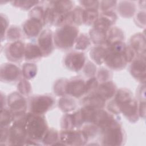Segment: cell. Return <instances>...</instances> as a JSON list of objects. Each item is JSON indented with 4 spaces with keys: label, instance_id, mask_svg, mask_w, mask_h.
<instances>
[{
    "label": "cell",
    "instance_id": "cell-8",
    "mask_svg": "<svg viewBox=\"0 0 146 146\" xmlns=\"http://www.w3.org/2000/svg\"><path fill=\"white\" fill-rule=\"evenodd\" d=\"M38 42L42 54H49L52 47L51 31L48 30L43 31L39 38Z\"/></svg>",
    "mask_w": 146,
    "mask_h": 146
},
{
    "label": "cell",
    "instance_id": "cell-6",
    "mask_svg": "<svg viewBox=\"0 0 146 146\" xmlns=\"http://www.w3.org/2000/svg\"><path fill=\"white\" fill-rule=\"evenodd\" d=\"M123 53L108 52L105 58L104 62L107 65L113 69L121 68L126 64V60Z\"/></svg>",
    "mask_w": 146,
    "mask_h": 146
},
{
    "label": "cell",
    "instance_id": "cell-27",
    "mask_svg": "<svg viewBox=\"0 0 146 146\" xmlns=\"http://www.w3.org/2000/svg\"><path fill=\"white\" fill-rule=\"evenodd\" d=\"M90 44V40L85 34H82L77 39L76 48L78 49H84Z\"/></svg>",
    "mask_w": 146,
    "mask_h": 146
},
{
    "label": "cell",
    "instance_id": "cell-10",
    "mask_svg": "<svg viewBox=\"0 0 146 146\" xmlns=\"http://www.w3.org/2000/svg\"><path fill=\"white\" fill-rule=\"evenodd\" d=\"M24 52L23 44L21 42H15L6 50V55L11 60H17L22 58Z\"/></svg>",
    "mask_w": 146,
    "mask_h": 146
},
{
    "label": "cell",
    "instance_id": "cell-28",
    "mask_svg": "<svg viewBox=\"0 0 146 146\" xmlns=\"http://www.w3.org/2000/svg\"><path fill=\"white\" fill-rule=\"evenodd\" d=\"M12 120V116L10 112L6 110L1 111V126L6 125Z\"/></svg>",
    "mask_w": 146,
    "mask_h": 146
},
{
    "label": "cell",
    "instance_id": "cell-23",
    "mask_svg": "<svg viewBox=\"0 0 146 146\" xmlns=\"http://www.w3.org/2000/svg\"><path fill=\"white\" fill-rule=\"evenodd\" d=\"M108 42L111 44L116 42H120L123 38V34L119 29L117 28H113L110 30L108 33Z\"/></svg>",
    "mask_w": 146,
    "mask_h": 146
},
{
    "label": "cell",
    "instance_id": "cell-14",
    "mask_svg": "<svg viewBox=\"0 0 146 146\" xmlns=\"http://www.w3.org/2000/svg\"><path fill=\"white\" fill-rule=\"evenodd\" d=\"M120 110L125 115L127 118L134 119V116L136 113L137 104L135 101L131 99L128 102H126L121 104L120 106Z\"/></svg>",
    "mask_w": 146,
    "mask_h": 146
},
{
    "label": "cell",
    "instance_id": "cell-25",
    "mask_svg": "<svg viewBox=\"0 0 146 146\" xmlns=\"http://www.w3.org/2000/svg\"><path fill=\"white\" fill-rule=\"evenodd\" d=\"M74 100L68 98H63L59 102V106L63 111H69L72 110L75 107V103Z\"/></svg>",
    "mask_w": 146,
    "mask_h": 146
},
{
    "label": "cell",
    "instance_id": "cell-3",
    "mask_svg": "<svg viewBox=\"0 0 146 146\" xmlns=\"http://www.w3.org/2000/svg\"><path fill=\"white\" fill-rule=\"evenodd\" d=\"M106 129L104 142L107 145L120 144L123 139V133L118 124L113 120L110 124L104 128Z\"/></svg>",
    "mask_w": 146,
    "mask_h": 146
},
{
    "label": "cell",
    "instance_id": "cell-37",
    "mask_svg": "<svg viewBox=\"0 0 146 146\" xmlns=\"http://www.w3.org/2000/svg\"><path fill=\"white\" fill-rule=\"evenodd\" d=\"M82 4H83L84 6L89 7V9H95L98 6V1H80V2Z\"/></svg>",
    "mask_w": 146,
    "mask_h": 146
},
{
    "label": "cell",
    "instance_id": "cell-4",
    "mask_svg": "<svg viewBox=\"0 0 146 146\" xmlns=\"http://www.w3.org/2000/svg\"><path fill=\"white\" fill-rule=\"evenodd\" d=\"M54 103L53 99L48 96H39L31 100V111L36 114H40L46 112Z\"/></svg>",
    "mask_w": 146,
    "mask_h": 146
},
{
    "label": "cell",
    "instance_id": "cell-32",
    "mask_svg": "<svg viewBox=\"0 0 146 146\" xmlns=\"http://www.w3.org/2000/svg\"><path fill=\"white\" fill-rule=\"evenodd\" d=\"M116 1H102V10L106 12H109V9H112L115 6Z\"/></svg>",
    "mask_w": 146,
    "mask_h": 146
},
{
    "label": "cell",
    "instance_id": "cell-22",
    "mask_svg": "<svg viewBox=\"0 0 146 146\" xmlns=\"http://www.w3.org/2000/svg\"><path fill=\"white\" fill-rule=\"evenodd\" d=\"M98 12L95 9H88L83 12V22L90 25L96 22Z\"/></svg>",
    "mask_w": 146,
    "mask_h": 146
},
{
    "label": "cell",
    "instance_id": "cell-2",
    "mask_svg": "<svg viewBox=\"0 0 146 146\" xmlns=\"http://www.w3.org/2000/svg\"><path fill=\"white\" fill-rule=\"evenodd\" d=\"M78 33V29L74 26H65L58 29L54 35L56 46L61 48L71 47Z\"/></svg>",
    "mask_w": 146,
    "mask_h": 146
},
{
    "label": "cell",
    "instance_id": "cell-5",
    "mask_svg": "<svg viewBox=\"0 0 146 146\" xmlns=\"http://www.w3.org/2000/svg\"><path fill=\"white\" fill-rule=\"evenodd\" d=\"M85 61L83 54L81 52H72L68 54L65 59V64L67 67L74 71L79 70Z\"/></svg>",
    "mask_w": 146,
    "mask_h": 146
},
{
    "label": "cell",
    "instance_id": "cell-29",
    "mask_svg": "<svg viewBox=\"0 0 146 146\" xmlns=\"http://www.w3.org/2000/svg\"><path fill=\"white\" fill-rule=\"evenodd\" d=\"M141 36L137 35L136 36H134L132 40L131 41L132 44H133V47L139 52L140 50L141 49L142 47V42H141Z\"/></svg>",
    "mask_w": 146,
    "mask_h": 146
},
{
    "label": "cell",
    "instance_id": "cell-7",
    "mask_svg": "<svg viewBox=\"0 0 146 146\" xmlns=\"http://www.w3.org/2000/svg\"><path fill=\"white\" fill-rule=\"evenodd\" d=\"M10 141L13 144L23 141L26 135V131L24 127V121L19 120L14 123L10 131Z\"/></svg>",
    "mask_w": 146,
    "mask_h": 146
},
{
    "label": "cell",
    "instance_id": "cell-30",
    "mask_svg": "<svg viewBox=\"0 0 146 146\" xmlns=\"http://www.w3.org/2000/svg\"><path fill=\"white\" fill-rule=\"evenodd\" d=\"M38 1H14L13 2L15 6L21 7V6H23V8H27L30 7L34 5L37 3Z\"/></svg>",
    "mask_w": 146,
    "mask_h": 146
},
{
    "label": "cell",
    "instance_id": "cell-36",
    "mask_svg": "<svg viewBox=\"0 0 146 146\" xmlns=\"http://www.w3.org/2000/svg\"><path fill=\"white\" fill-rule=\"evenodd\" d=\"M109 76V72L104 69L100 70L98 74V78L100 80L104 81L106 79H108Z\"/></svg>",
    "mask_w": 146,
    "mask_h": 146
},
{
    "label": "cell",
    "instance_id": "cell-26",
    "mask_svg": "<svg viewBox=\"0 0 146 146\" xmlns=\"http://www.w3.org/2000/svg\"><path fill=\"white\" fill-rule=\"evenodd\" d=\"M36 66L31 63H26L23 67L24 76L28 79L34 77L36 74Z\"/></svg>",
    "mask_w": 146,
    "mask_h": 146
},
{
    "label": "cell",
    "instance_id": "cell-21",
    "mask_svg": "<svg viewBox=\"0 0 146 146\" xmlns=\"http://www.w3.org/2000/svg\"><path fill=\"white\" fill-rule=\"evenodd\" d=\"M84 102H86L87 107H90L92 108L102 107L104 104V100L98 95L86 98L84 99Z\"/></svg>",
    "mask_w": 146,
    "mask_h": 146
},
{
    "label": "cell",
    "instance_id": "cell-20",
    "mask_svg": "<svg viewBox=\"0 0 146 146\" xmlns=\"http://www.w3.org/2000/svg\"><path fill=\"white\" fill-rule=\"evenodd\" d=\"M54 8L53 10L57 13L62 14L68 11L71 7L72 3L71 1H55L52 2Z\"/></svg>",
    "mask_w": 146,
    "mask_h": 146
},
{
    "label": "cell",
    "instance_id": "cell-19",
    "mask_svg": "<svg viewBox=\"0 0 146 146\" xmlns=\"http://www.w3.org/2000/svg\"><path fill=\"white\" fill-rule=\"evenodd\" d=\"M42 53L36 46L28 44L25 49V58L27 60H31L40 57Z\"/></svg>",
    "mask_w": 146,
    "mask_h": 146
},
{
    "label": "cell",
    "instance_id": "cell-16",
    "mask_svg": "<svg viewBox=\"0 0 146 146\" xmlns=\"http://www.w3.org/2000/svg\"><path fill=\"white\" fill-rule=\"evenodd\" d=\"M145 61L141 59H137L131 66L132 74L137 78H142V73L145 75Z\"/></svg>",
    "mask_w": 146,
    "mask_h": 146
},
{
    "label": "cell",
    "instance_id": "cell-17",
    "mask_svg": "<svg viewBox=\"0 0 146 146\" xmlns=\"http://www.w3.org/2000/svg\"><path fill=\"white\" fill-rule=\"evenodd\" d=\"M118 7V11L122 16L124 17H131L133 14L135 7L133 3L127 1L121 2Z\"/></svg>",
    "mask_w": 146,
    "mask_h": 146
},
{
    "label": "cell",
    "instance_id": "cell-24",
    "mask_svg": "<svg viewBox=\"0 0 146 146\" xmlns=\"http://www.w3.org/2000/svg\"><path fill=\"white\" fill-rule=\"evenodd\" d=\"M90 35L93 42L95 43H101L106 40V35L105 32L94 29L91 30Z\"/></svg>",
    "mask_w": 146,
    "mask_h": 146
},
{
    "label": "cell",
    "instance_id": "cell-11",
    "mask_svg": "<svg viewBox=\"0 0 146 146\" xmlns=\"http://www.w3.org/2000/svg\"><path fill=\"white\" fill-rule=\"evenodd\" d=\"M8 104L12 111H17L18 113L25 110L26 107L25 100L17 93H13L10 95Z\"/></svg>",
    "mask_w": 146,
    "mask_h": 146
},
{
    "label": "cell",
    "instance_id": "cell-35",
    "mask_svg": "<svg viewBox=\"0 0 146 146\" xmlns=\"http://www.w3.org/2000/svg\"><path fill=\"white\" fill-rule=\"evenodd\" d=\"M57 133L54 131H50L48 132V133L45 136V140L46 141H55L57 138Z\"/></svg>",
    "mask_w": 146,
    "mask_h": 146
},
{
    "label": "cell",
    "instance_id": "cell-13",
    "mask_svg": "<svg viewBox=\"0 0 146 146\" xmlns=\"http://www.w3.org/2000/svg\"><path fill=\"white\" fill-rule=\"evenodd\" d=\"M42 28V23L40 21L31 18L24 25L23 29L25 33L30 36L36 35Z\"/></svg>",
    "mask_w": 146,
    "mask_h": 146
},
{
    "label": "cell",
    "instance_id": "cell-12",
    "mask_svg": "<svg viewBox=\"0 0 146 146\" xmlns=\"http://www.w3.org/2000/svg\"><path fill=\"white\" fill-rule=\"evenodd\" d=\"M19 69L13 64H4L1 68V79L7 81L15 80L19 75Z\"/></svg>",
    "mask_w": 146,
    "mask_h": 146
},
{
    "label": "cell",
    "instance_id": "cell-33",
    "mask_svg": "<svg viewBox=\"0 0 146 146\" xmlns=\"http://www.w3.org/2000/svg\"><path fill=\"white\" fill-rule=\"evenodd\" d=\"M21 85H22L23 87L21 86H18V88L19 91H21V92H22V94H28L30 91V84L27 83V82H26V80H22L21 82V83H19Z\"/></svg>",
    "mask_w": 146,
    "mask_h": 146
},
{
    "label": "cell",
    "instance_id": "cell-34",
    "mask_svg": "<svg viewBox=\"0 0 146 146\" xmlns=\"http://www.w3.org/2000/svg\"><path fill=\"white\" fill-rule=\"evenodd\" d=\"M8 37L10 39H16L19 37L20 36V33L19 31L17 28L15 27H12L10 29V30L8 32Z\"/></svg>",
    "mask_w": 146,
    "mask_h": 146
},
{
    "label": "cell",
    "instance_id": "cell-15",
    "mask_svg": "<svg viewBox=\"0 0 146 146\" xmlns=\"http://www.w3.org/2000/svg\"><path fill=\"white\" fill-rule=\"evenodd\" d=\"M115 91V86H114L113 83L112 82H107L106 83L103 84L100 86L98 92V95L100 96L103 99H108L112 96L113 94Z\"/></svg>",
    "mask_w": 146,
    "mask_h": 146
},
{
    "label": "cell",
    "instance_id": "cell-18",
    "mask_svg": "<svg viewBox=\"0 0 146 146\" xmlns=\"http://www.w3.org/2000/svg\"><path fill=\"white\" fill-rule=\"evenodd\" d=\"M107 53V51L103 48L97 47L92 50L90 55L91 57L95 62L98 63V64H101L105 60Z\"/></svg>",
    "mask_w": 146,
    "mask_h": 146
},
{
    "label": "cell",
    "instance_id": "cell-1",
    "mask_svg": "<svg viewBox=\"0 0 146 146\" xmlns=\"http://www.w3.org/2000/svg\"><path fill=\"white\" fill-rule=\"evenodd\" d=\"M26 133L34 139H40L46 132L47 125L43 117L36 113H29L24 120Z\"/></svg>",
    "mask_w": 146,
    "mask_h": 146
},
{
    "label": "cell",
    "instance_id": "cell-31",
    "mask_svg": "<svg viewBox=\"0 0 146 146\" xmlns=\"http://www.w3.org/2000/svg\"><path fill=\"white\" fill-rule=\"evenodd\" d=\"M97 85H98V82L95 78H92L90 79L87 82L86 85L85 86V92H88L91 90L92 91L93 89L96 87Z\"/></svg>",
    "mask_w": 146,
    "mask_h": 146
},
{
    "label": "cell",
    "instance_id": "cell-9",
    "mask_svg": "<svg viewBox=\"0 0 146 146\" xmlns=\"http://www.w3.org/2000/svg\"><path fill=\"white\" fill-rule=\"evenodd\" d=\"M85 92V84L82 79H76L67 84L66 92L76 98L81 96Z\"/></svg>",
    "mask_w": 146,
    "mask_h": 146
}]
</instances>
